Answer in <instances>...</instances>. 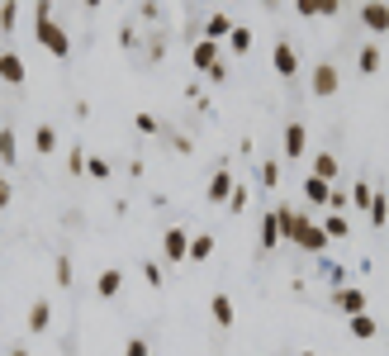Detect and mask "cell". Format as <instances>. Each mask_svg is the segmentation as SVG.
<instances>
[{"label": "cell", "instance_id": "21", "mask_svg": "<svg viewBox=\"0 0 389 356\" xmlns=\"http://www.w3.org/2000/svg\"><path fill=\"white\" fill-rule=\"evenodd\" d=\"M33 147H38V157L57 152V129H52V124H38V129H33Z\"/></svg>", "mask_w": 389, "mask_h": 356}, {"label": "cell", "instance_id": "10", "mask_svg": "<svg viewBox=\"0 0 389 356\" xmlns=\"http://www.w3.org/2000/svg\"><path fill=\"white\" fill-rule=\"evenodd\" d=\"M24 76H29V72H24V57L5 48V57H0V81H5V86H24Z\"/></svg>", "mask_w": 389, "mask_h": 356}, {"label": "cell", "instance_id": "4", "mask_svg": "<svg viewBox=\"0 0 389 356\" xmlns=\"http://www.w3.org/2000/svg\"><path fill=\"white\" fill-rule=\"evenodd\" d=\"M271 67H276V76H299V48L289 43V38H280L276 48H271Z\"/></svg>", "mask_w": 389, "mask_h": 356}, {"label": "cell", "instance_id": "37", "mask_svg": "<svg viewBox=\"0 0 389 356\" xmlns=\"http://www.w3.org/2000/svg\"><path fill=\"white\" fill-rule=\"evenodd\" d=\"M247 186H233V200H228V209H233V214H242V209H247Z\"/></svg>", "mask_w": 389, "mask_h": 356}, {"label": "cell", "instance_id": "17", "mask_svg": "<svg viewBox=\"0 0 389 356\" xmlns=\"http://www.w3.org/2000/svg\"><path fill=\"white\" fill-rule=\"evenodd\" d=\"M209 314H214V323H219V328H233V300H228L223 290L209 300Z\"/></svg>", "mask_w": 389, "mask_h": 356}, {"label": "cell", "instance_id": "34", "mask_svg": "<svg viewBox=\"0 0 389 356\" xmlns=\"http://www.w3.org/2000/svg\"><path fill=\"white\" fill-rule=\"evenodd\" d=\"M351 209V195L347 191H333V200H328V214H347Z\"/></svg>", "mask_w": 389, "mask_h": 356}, {"label": "cell", "instance_id": "19", "mask_svg": "<svg viewBox=\"0 0 389 356\" xmlns=\"http://www.w3.org/2000/svg\"><path fill=\"white\" fill-rule=\"evenodd\" d=\"M214 257V233H190V257L185 261H209Z\"/></svg>", "mask_w": 389, "mask_h": 356}, {"label": "cell", "instance_id": "27", "mask_svg": "<svg viewBox=\"0 0 389 356\" xmlns=\"http://www.w3.org/2000/svg\"><path fill=\"white\" fill-rule=\"evenodd\" d=\"M323 275H328V285H333V290H347V285H351V280H347V266H342V261H323Z\"/></svg>", "mask_w": 389, "mask_h": 356}, {"label": "cell", "instance_id": "9", "mask_svg": "<svg viewBox=\"0 0 389 356\" xmlns=\"http://www.w3.org/2000/svg\"><path fill=\"white\" fill-rule=\"evenodd\" d=\"M190 62H195V72H214L219 67V43H209V38L190 43Z\"/></svg>", "mask_w": 389, "mask_h": 356}, {"label": "cell", "instance_id": "11", "mask_svg": "<svg viewBox=\"0 0 389 356\" xmlns=\"http://www.w3.org/2000/svg\"><path fill=\"white\" fill-rule=\"evenodd\" d=\"M361 24L370 33H389V5H361Z\"/></svg>", "mask_w": 389, "mask_h": 356}, {"label": "cell", "instance_id": "18", "mask_svg": "<svg viewBox=\"0 0 389 356\" xmlns=\"http://www.w3.org/2000/svg\"><path fill=\"white\" fill-rule=\"evenodd\" d=\"M347 332H351L356 342H370V337L380 332V323H375L370 314H356V318H347Z\"/></svg>", "mask_w": 389, "mask_h": 356}, {"label": "cell", "instance_id": "20", "mask_svg": "<svg viewBox=\"0 0 389 356\" xmlns=\"http://www.w3.org/2000/svg\"><path fill=\"white\" fill-rule=\"evenodd\" d=\"M0 162H5V166L19 162V138H15V129H10V124L0 129Z\"/></svg>", "mask_w": 389, "mask_h": 356}, {"label": "cell", "instance_id": "36", "mask_svg": "<svg viewBox=\"0 0 389 356\" xmlns=\"http://www.w3.org/2000/svg\"><path fill=\"white\" fill-rule=\"evenodd\" d=\"M15 24H19V5H0V29L10 33Z\"/></svg>", "mask_w": 389, "mask_h": 356}, {"label": "cell", "instance_id": "44", "mask_svg": "<svg viewBox=\"0 0 389 356\" xmlns=\"http://www.w3.org/2000/svg\"><path fill=\"white\" fill-rule=\"evenodd\" d=\"M67 356H77V352H67Z\"/></svg>", "mask_w": 389, "mask_h": 356}, {"label": "cell", "instance_id": "13", "mask_svg": "<svg viewBox=\"0 0 389 356\" xmlns=\"http://www.w3.org/2000/svg\"><path fill=\"white\" fill-rule=\"evenodd\" d=\"M119 290H124V271H119V266H109V271H100V275H95V295L114 300Z\"/></svg>", "mask_w": 389, "mask_h": 356}, {"label": "cell", "instance_id": "1", "mask_svg": "<svg viewBox=\"0 0 389 356\" xmlns=\"http://www.w3.org/2000/svg\"><path fill=\"white\" fill-rule=\"evenodd\" d=\"M276 219H280V238H289V243L299 247V252L318 257V252L328 247V233H323V223H313L309 214H299L294 204H280V209H276Z\"/></svg>", "mask_w": 389, "mask_h": 356}, {"label": "cell", "instance_id": "30", "mask_svg": "<svg viewBox=\"0 0 389 356\" xmlns=\"http://www.w3.org/2000/svg\"><path fill=\"white\" fill-rule=\"evenodd\" d=\"M133 129H138V134H143V138H152L157 129H161V124H157V114H148V110H138V114H133Z\"/></svg>", "mask_w": 389, "mask_h": 356}, {"label": "cell", "instance_id": "31", "mask_svg": "<svg viewBox=\"0 0 389 356\" xmlns=\"http://www.w3.org/2000/svg\"><path fill=\"white\" fill-rule=\"evenodd\" d=\"M138 271H143V280H148L152 290H161V285H166V275H161V266H157V261H143Z\"/></svg>", "mask_w": 389, "mask_h": 356}, {"label": "cell", "instance_id": "28", "mask_svg": "<svg viewBox=\"0 0 389 356\" xmlns=\"http://www.w3.org/2000/svg\"><path fill=\"white\" fill-rule=\"evenodd\" d=\"M385 219H389V195L375 191V200H370V223H375V228H385Z\"/></svg>", "mask_w": 389, "mask_h": 356}, {"label": "cell", "instance_id": "3", "mask_svg": "<svg viewBox=\"0 0 389 356\" xmlns=\"http://www.w3.org/2000/svg\"><path fill=\"white\" fill-rule=\"evenodd\" d=\"M338 86H342L338 62H318V67L309 72V90H313V95H323V100H328V95H338Z\"/></svg>", "mask_w": 389, "mask_h": 356}, {"label": "cell", "instance_id": "15", "mask_svg": "<svg viewBox=\"0 0 389 356\" xmlns=\"http://www.w3.org/2000/svg\"><path fill=\"white\" fill-rule=\"evenodd\" d=\"M48 328H52V304L33 300L29 304V332H48Z\"/></svg>", "mask_w": 389, "mask_h": 356}, {"label": "cell", "instance_id": "6", "mask_svg": "<svg viewBox=\"0 0 389 356\" xmlns=\"http://www.w3.org/2000/svg\"><path fill=\"white\" fill-rule=\"evenodd\" d=\"M233 171H228V162L219 166V171H214V176H209V204H228V200H233Z\"/></svg>", "mask_w": 389, "mask_h": 356}, {"label": "cell", "instance_id": "32", "mask_svg": "<svg viewBox=\"0 0 389 356\" xmlns=\"http://www.w3.org/2000/svg\"><path fill=\"white\" fill-rule=\"evenodd\" d=\"M261 186H266V191L280 186V162H261Z\"/></svg>", "mask_w": 389, "mask_h": 356}, {"label": "cell", "instance_id": "24", "mask_svg": "<svg viewBox=\"0 0 389 356\" xmlns=\"http://www.w3.org/2000/svg\"><path fill=\"white\" fill-rule=\"evenodd\" d=\"M356 72H365V76L380 72V43H365L361 53H356Z\"/></svg>", "mask_w": 389, "mask_h": 356}, {"label": "cell", "instance_id": "2", "mask_svg": "<svg viewBox=\"0 0 389 356\" xmlns=\"http://www.w3.org/2000/svg\"><path fill=\"white\" fill-rule=\"evenodd\" d=\"M33 29H38V43H43L52 57H67V53H72V38H67V29L52 19V5H48V0H43V5H33Z\"/></svg>", "mask_w": 389, "mask_h": 356}, {"label": "cell", "instance_id": "40", "mask_svg": "<svg viewBox=\"0 0 389 356\" xmlns=\"http://www.w3.org/2000/svg\"><path fill=\"white\" fill-rule=\"evenodd\" d=\"M10 200H15V191H10V181H5V176H0V209H5V204H10Z\"/></svg>", "mask_w": 389, "mask_h": 356}, {"label": "cell", "instance_id": "22", "mask_svg": "<svg viewBox=\"0 0 389 356\" xmlns=\"http://www.w3.org/2000/svg\"><path fill=\"white\" fill-rule=\"evenodd\" d=\"M304 195H309V204H328V200H333V186L318 181V176H304Z\"/></svg>", "mask_w": 389, "mask_h": 356}, {"label": "cell", "instance_id": "16", "mask_svg": "<svg viewBox=\"0 0 389 356\" xmlns=\"http://www.w3.org/2000/svg\"><path fill=\"white\" fill-rule=\"evenodd\" d=\"M338 157H333V152H318V157H313V166H309V176H318V181H328V186H333V181H338Z\"/></svg>", "mask_w": 389, "mask_h": 356}, {"label": "cell", "instance_id": "29", "mask_svg": "<svg viewBox=\"0 0 389 356\" xmlns=\"http://www.w3.org/2000/svg\"><path fill=\"white\" fill-rule=\"evenodd\" d=\"M370 200H375L370 181H356V186H351V209H365V214H370Z\"/></svg>", "mask_w": 389, "mask_h": 356}, {"label": "cell", "instance_id": "43", "mask_svg": "<svg viewBox=\"0 0 389 356\" xmlns=\"http://www.w3.org/2000/svg\"><path fill=\"white\" fill-rule=\"evenodd\" d=\"M0 57H5V43H0Z\"/></svg>", "mask_w": 389, "mask_h": 356}, {"label": "cell", "instance_id": "5", "mask_svg": "<svg viewBox=\"0 0 389 356\" xmlns=\"http://www.w3.org/2000/svg\"><path fill=\"white\" fill-rule=\"evenodd\" d=\"M161 257L166 261H185L190 257V228H166L161 233Z\"/></svg>", "mask_w": 389, "mask_h": 356}, {"label": "cell", "instance_id": "14", "mask_svg": "<svg viewBox=\"0 0 389 356\" xmlns=\"http://www.w3.org/2000/svg\"><path fill=\"white\" fill-rule=\"evenodd\" d=\"M294 10L304 19H328V15H338V0H294Z\"/></svg>", "mask_w": 389, "mask_h": 356}, {"label": "cell", "instance_id": "41", "mask_svg": "<svg viewBox=\"0 0 389 356\" xmlns=\"http://www.w3.org/2000/svg\"><path fill=\"white\" fill-rule=\"evenodd\" d=\"M5 356H29V352H24V347H10V352H5Z\"/></svg>", "mask_w": 389, "mask_h": 356}, {"label": "cell", "instance_id": "35", "mask_svg": "<svg viewBox=\"0 0 389 356\" xmlns=\"http://www.w3.org/2000/svg\"><path fill=\"white\" fill-rule=\"evenodd\" d=\"M124 356H152V342H148V337H129Z\"/></svg>", "mask_w": 389, "mask_h": 356}, {"label": "cell", "instance_id": "33", "mask_svg": "<svg viewBox=\"0 0 389 356\" xmlns=\"http://www.w3.org/2000/svg\"><path fill=\"white\" fill-rule=\"evenodd\" d=\"M109 171H114V166L104 162V157H86V176H95V181H104Z\"/></svg>", "mask_w": 389, "mask_h": 356}, {"label": "cell", "instance_id": "8", "mask_svg": "<svg viewBox=\"0 0 389 356\" xmlns=\"http://www.w3.org/2000/svg\"><path fill=\"white\" fill-rule=\"evenodd\" d=\"M333 300H338V309L347 314V318H356V314H365V290H361V285H347V290H333Z\"/></svg>", "mask_w": 389, "mask_h": 356}, {"label": "cell", "instance_id": "26", "mask_svg": "<svg viewBox=\"0 0 389 356\" xmlns=\"http://www.w3.org/2000/svg\"><path fill=\"white\" fill-rule=\"evenodd\" d=\"M228 48H233L237 57L252 53V29H247V24H233V33H228Z\"/></svg>", "mask_w": 389, "mask_h": 356}, {"label": "cell", "instance_id": "12", "mask_svg": "<svg viewBox=\"0 0 389 356\" xmlns=\"http://www.w3.org/2000/svg\"><path fill=\"white\" fill-rule=\"evenodd\" d=\"M228 33H233V19H228L223 10H214V15L205 19V38H209V43H223Z\"/></svg>", "mask_w": 389, "mask_h": 356}, {"label": "cell", "instance_id": "42", "mask_svg": "<svg viewBox=\"0 0 389 356\" xmlns=\"http://www.w3.org/2000/svg\"><path fill=\"white\" fill-rule=\"evenodd\" d=\"M299 356H318V352H299Z\"/></svg>", "mask_w": 389, "mask_h": 356}, {"label": "cell", "instance_id": "25", "mask_svg": "<svg viewBox=\"0 0 389 356\" xmlns=\"http://www.w3.org/2000/svg\"><path fill=\"white\" fill-rule=\"evenodd\" d=\"M323 233H328V243H333V238H347V233H351V219H347V214H323Z\"/></svg>", "mask_w": 389, "mask_h": 356}, {"label": "cell", "instance_id": "39", "mask_svg": "<svg viewBox=\"0 0 389 356\" xmlns=\"http://www.w3.org/2000/svg\"><path fill=\"white\" fill-rule=\"evenodd\" d=\"M67 171H72V176H81V171H86V152H81V147L67 157Z\"/></svg>", "mask_w": 389, "mask_h": 356}, {"label": "cell", "instance_id": "38", "mask_svg": "<svg viewBox=\"0 0 389 356\" xmlns=\"http://www.w3.org/2000/svg\"><path fill=\"white\" fill-rule=\"evenodd\" d=\"M52 275H57V285H72V261H67V257H57Z\"/></svg>", "mask_w": 389, "mask_h": 356}, {"label": "cell", "instance_id": "23", "mask_svg": "<svg viewBox=\"0 0 389 356\" xmlns=\"http://www.w3.org/2000/svg\"><path fill=\"white\" fill-rule=\"evenodd\" d=\"M280 243V219H276V209H266L261 214V247H276Z\"/></svg>", "mask_w": 389, "mask_h": 356}, {"label": "cell", "instance_id": "7", "mask_svg": "<svg viewBox=\"0 0 389 356\" xmlns=\"http://www.w3.org/2000/svg\"><path fill=\"white\" fill-rule=\"evenodd\" d=\"M309 152V129H304V119H289L285 124V157H304Z\"/></svg>", "mask_w": 389, "mask_h": 356}]
</instances>
